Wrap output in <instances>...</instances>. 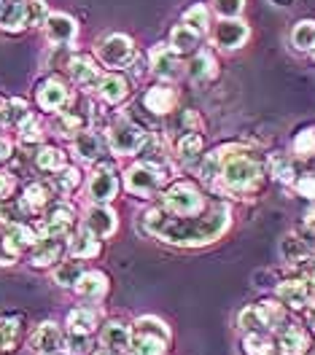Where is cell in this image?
<instances>
[{
	"label": "cell",
	"instance_id": "1",
	"mask_svg": "<svg viewBox=\"0 0 315 355\" xmlns=\"http://www.w3.org/2000/svg\"><path fill=\"white\" fill-rule=\"evenodd\" d=\"M146 232L157 234V237H164L167 243H178V245H203L216 240L229 223V210L226 207H219L213 210L207 218L203 221H191L189 216L186 218H167L162 210H151L146 218Z\"/></svg>",
	"mask_w": 315,
	"mask_h": 355
},
{
	"label": "cell",
	"instance_id": "2",
	"mask_svg": "<svg viewBox=\"0 0 315 355\" xmlns=\"http://www.w3.org/2000/svg\"><path fill=\"white\" fill-rule=\"evenodd\" d=\"M167 326L157 318H140L135 323V339L130 345L133 355H162L167 345Z\"/></svg>",
	"mask_w": 315,
	"mask_h": 355
},
{
	"label": "cell",
	"instance_id": "3",
	"mask_svg": "<svg viewBox=\"0 0 315 355\" xmlns=\"http://www.w3.org/2000/svg\"><path fill=\"white\" fill-rule=\"evenodd\" d=\"M221 175L224 180L232 186V189H237V191H243L248 186H253L256 180H259V164L253 162V159H248V156H240V154H232L229 159L224 156V167H221Z\"/></svg>",
	"mask_w": 315,
	"mask_h": 355
},
{
	"label": "cell",
	"instance_id": "4",
	"mask_svg": "<svg viewBox=\"0 0 315 355\" xmlns=\"http://www.w3.org/2000/svg\"><path fill=\"white\" fill-rule=\"evenodd\" d=\"M164 207L176 216H197L203 210V197L194 186L189 183H178L164 194Z\"/></svg>",
	"mask_w": 315,
	"mask_h": 355
},
{
	"label": "cell",
	"instance_id": "5",
	"mask_svg": "<svg viewBox=\"0 0 315 355\" xmlns=\"http://www.w3.org/2000/svg\"><path fill=\"white\" fill-rule=\"evenodd\" d=\"M108 140H111V148L119 156H127V154H135L143 143V132L137 130L135 124H130L127 119L116 121L108 132Z\"/></svg>",
	"mask_w": 315,
	"mask_h": 355
},
{
	"label": "cell",
	"instance_id": "6",
	"mask_svg": "<svg viewBox=\"0 0 315 355\" xmlns=\"http://www.w3.org/2000/svg\"><path fill=\"white\" fill-rule=\"evenodd\" d=\"M100 60L111 67H121L133 60V41L127 35H108L100 44Z\"/></svg>",
	"mask_w": 315,
	"mask_h": 355
},
{
	"label": "cell",
	"instance_id": "7",
	"mask_svg": "<svg viewBox=\"0 0 315 355\" xmlns=\"http://www.w3.org/2000/svg\"><path fill=\"white\" fill-rule=\"evenodd\" d=\"M248 38V27L237 19H224L213 30V44L221 49H240Z\"/></svg>",
	"mask_w": 315,
	"mask_h": 355
},
{
	"label": "cell",
	"instance_id": "8",
	"mask_svg": "<svg viewBox=\"0 0 315 355\" xmlns=\"http://www.w3.org/2000/svg\"><path fill=\"white\" fill-rule=\"evenodd\" d=\"M44 27H46V38L51 44H70L76 38V33H78V24L73 22L68 14H49Z\"/></svg>",
	"mask_w": 315,
	"mask_h": 355
},
{
	"label": "cell",
	"instance_id": "9",
	"mask_svg": "<svg viewBox=\"0 0 315 355\" xmlns=\"http://www.w3.org/2000/svg\"><path fill=\"white\" fill-rule=\"evenodd\" d=\"M159 186V170H154L151 164H137L133 167L130 173H127V189L133 191V194H151V191H157Z\"/></svg>",
	"mask_w": 315,
	"mask_h": 355
},
{
	"label": "cell",
	"instance_id": "10",
	"mask_svg": "<svg viewBox=\"0 0 315 355\" xmlns=\"http://www.w3.org/2000/svg\"><path fill=\"white\" fill-rule=\"evenodd\" d=\"M65 103H68V89L62 87L57 78H49V81L41 84V89H38V105L44 111H60Z\"/></svg>",
	"mask_w": 315,
	"mask_h": 355
},
{
	"label": "cell",
	"instance_id": "11",
	"mask_svg": "<svg viewBox=\"0 0 315 355\" xmlns=\"http://www.w3.org/2000/svg\"><path fill=\"white\" fill-rule=\"evenodd\" d=\"M30 345H33L35 353H44V355L57 353V350L62 347V334H60V329H57L54 323H44L38 331L33 334Z\"/></svg>",
	"mask_w": 315,
	"mask_h": 355
},
{
	"label": "cell",
	"instance_id": "12",
	"mask_svg": "<svg viewBox=\"0 0 315 355\" xmlns=\"http://www.w3.org/2000/svg\"><path fill=\"white\" fill-rule=\"evenodd\" d=\"M151 67L159 78H176L178 76V62H176V51L159 44L151 49Z\"/></svg>",
	"mask_w": 315,
	"mask_h": 355
},
{
	"label": "cell",
	"instance_id": "13",
	"mask_svg": "<svg viewBox=\"0 0 315 355\" xmlns=\"http://www.w3.org/2000/svg\"><path fill=\"white\" fill-rule=\"evenodd\" d=\"M0 27L3 30H22L27 27V0H8L0 8Z\"/></svg>",
	"mask_w": 315,
	"mask_h": 355
},
{
	"label": "cell",
	"instance_id": "14",
	"mask_svg": "<svg viewBox=\"0 0 315 355\" xmlns=\"http://www.w3.org/2000/svg\"><path fill=\"white\" fill-rule=\"evenodd\" d=\"M113 194H116V178H113L111 170H97L90 180V197L97 205H103V202L113 200Z\"/></svg>",
	"mask_w": 315,
	"mask_h": 355
},
{
	"label": "cell",
	"instance_id": "15",
	"mask_svg": "<svg viewBox=\"0 0 315 355\" xmlns=\"http://www.w3.org/2000/svg\"><path fill=\"white\" fill-rule=\"evenodd\" d=\"M103 345L108 347V350H113V353H124V350H130V345H133V334H130V329L124 326V323H108L105 329H103Z\"/></svg>",
	"mask_w": 315,
	"mask_h": 355
},
{
	"label": "cell",
	"instance_id": "16",
	"mask_svg": "<svg viewBox=\"0 0 315 355\" xmlns=\"http://www.w3.org/2000/svg\"><path fill=\"white\" fill-rule=\"evenodd\" d=\"M87 229H90L92 234H97V237H108L116 229V216H113L111 210L97 205V207H92L90 216H87Z\"/></svg>",
	"mask_w": 315,
	"mask_h": 355
},
{
	"label": "cell",
	"instance_id": "17",
	"mask_svg": "<svg viewBox=\"0 0 315 355\" xmlns=\"http://www.w3.org/2000/svg\"><path fill=\"white\" fill-rule=\"evenodd\" d=\"M307 296H310V291L305 286V280H289V283H283V286L278 288V299H280L283 304L293 307V310L305 307V304H307Z\"/></svg>",
	"mask_w": 315,
	"mask_h": 355
},
{
	"label": "cell",
	"instance_id": "18",
	"mask_svg": "<svg viewBox=\"0 0 315 355\" xmlns=\"http://www.w3.org/2000/svg\"><path fill=\"white\" fill-rule=\"evenodd\" d=\"M70 223H73V213H70L65 205H60V207H54V210L46 216L44 234L46 237H62L70 229Z\"/></svg>",
	"mask_w": 315,
	"mask_h": 355
},
{
	"label": "cell",
	"instance_id": "19",
	"mask_svg": "<svg viewBox=\"0 0 315 355\" xmlns=\"http://www.w3.org/2000/svg\"><path fill=\"white\" fill-rule=\"evenodd\" d=\"M200 35H203V33L191 30L189 24H178V27L173 30V35H170V49H173L176 54H186V51H194V49L200 46Z\"/></svg>",
	"mask_w": 315,
	"mask_h": 355
},
{
	"label": "cell",
	"instance_id": "20",
	"mask_svg": "<svg viewBox=\"0 0 315 355\" xmlns=\"http://www.w3.org/2000/svg\"><path fill=\"white\" fill-rule=\"evenodd\" d=\"M100 94H103V100H108V103H121L127 94H130V84H127V78H121V76H103L100 78Z\"/></svg>",
	"mask_w": 315,
	"mask_h": 355
},
{
	"label": "cell",
	"instance_id": "21",
	"mask_svg": "<svg viewBox=\"0 0 315 355\" xmlns=\"http://www.w3.org/2000/svg\"><path fill=\"white\" fill-rule=\"evenodd\" d=\"M62 253V243L60 237H44L35 243V250H33V264L35 266H46L51 261H57Z\"/></svg>",
	"mask_w": 315,
	"mask_h": 355
},
{
	"label": "cell",
	"instance_id": "22",
	"mask_svg": "<svg viewBox=\"0 0 315 355\" xmlns=\"http://www.w3.org/2000/svg\"><path fill=\"white\" fill-rule=\"evenodd\" d=\"M176 105V94L167 87H154L146 94V108L151 113H170Z\"/></svg>",
	"mask_w": 315,
	"mask_h": 355
},
{
	"label": "cell",
	"instance_id": "23",
	"mask_svg": "<svg viewBox=\"0 0 315 355\" xmlns=\"http://www.w3.org/2000/svg\"><path fill=\"white\" fill-rule=\"evenodd\" d=\"M97 250H100V240H97V234H92L90 229L78 232L70 243V253L78 256V259H92V256H97Z\"/></svg>",
	"mask_w": 315,
	"mask_h": 355
},
{
	"label": "cell",
	"instance_id": "24",
	"mask_svg": "<svg viewBox=\"0 0 315 355\" xmlns=\"http://www.w3.org/2000/svg\"><path fill=\"white\" fill-rule=\"evenodd\" d=\"M76 288H78L81 296H87V299H97V296L105 293L108 280H105V275H100V272H87V275H81V280H78Z\"/></svg>",
	"mask_w": 315,
	"mask_h": 355
},
{
	"label": "cell",
	"instance_id": "25",
	"mask_svg": "<svg viewBox=\"0 0 315 355\" xmlns=\"http://www.w3.org/2000/svg\"><path fill=\"white\" fill-rule=\"evenodd\" d=\"M68 70L70 76H73V81H78V84H92V81H97V67L92 60L87 57H73L68 62Z\"/></svg>",
	"mask_w": 315,
	"mask_h": 355
},
{
	"label": "cell",
	"instance_id": "26",
	"mask_svg": "<svg viewBox=\"0 0 315 355\" xmlns=\"http://www.w3.org/2000/svg\"><path fill=\"white\" fill-rule=\"evenodd\" d=\"M73 151H76L78 159L92 162V159H97V154H100V140L92 132H78L76 140H73Z\"/></svg>",
	"mask_w": 315,
	"mask_h": 355
},
{
	"label": "cell",
	"instance_id": "27",
	"mask_svg": "<svg viewBox=\"0 0 315 355\" xmlns=\"http://www.w3.org/2000/svg\"><path fill=\"white\" fill-rule=\"evenodd\" d=\"M291 44L299 49V51H310L315 49V22L313 19H305L293 27L291 33Z\"/></svg>",
	"mask_w": 315,
	"mask_h": 355
},
{
	"label": "cell",
	"instance_id": "28",
	"mask_svg": "<svg viewBox=\"0 0 315 355\" xmlns=\"http://www.w3.org/2000/svg\"><path fill=\"white\" fill-rule=\"evenodd\" d=\"M305 347H307V336L299 331V329H286V331L280 334V350L286 355H302L305 353Z\"/></svg>",
	"mask_w": 315,
	"mask_h": 355
},
{
	"label": "cell",
	"instance_id": "29",
	"mask_svg": "<svg viewBox=\"0 0 315 355\" xmlns=\"http://www.w3.org/2000/svg\"><path fill=\"white\" fill-rule=\"evenodd\" d=\"M68 326L73 334H90L97 326V312L94 310H73L68 315Z\"/></svg>",
	"mask_w": 315,
	"mask_h": 355
},
{
	"label": "cell",
	"instance_id": "30",
	"mask_svg": "<svg viewBox=\"0 0 315 355\" xmlns=\"http://www.w3.org/2000/svg\"><path fill=\"white\" fill-rule=\"evenodd\" d=\"M81 275H84V269H81L78 261H65V264L54 272V283L62 286V288H70V286H78Z\"/></svg>",
	"mask_w": 315,
	"mask_h": 355
},
{
	"label": "cell",
	"instance_id": "31",
	"mask_svg": "<svg viewBox=\"0 0 315 355\" xmlns=\"http://www.w3.org/2000/svg\"><path fill=\"white\" fill-rule=\"evenodd\" d=\"M203 151V137L200 135H183L178 143V154L180 159H186V162H191V159H197Z\"/></svg>",
	"mask_w": 315,
	"mask_h": 355
},
{
	"label": "cell",
	"instance_id": "32",
	"mask_svg": "<svg viewBox=\"0 0 315 355\" xmlns=\"http://www.w3.org/2000/svg\"><path fill=\"white\" fill-rule=\"evenodd\" d=\"M17 336H19V323L11 320V318H3L0 320V347L3 350H11L17 345Z\"/></svg>",
	"mask_w": 315,
	"mask_h": 355
},
{
	"label": "cell",
	"instance_id": "33",
	"mask_svg": "<svg viewBox=\"0 0 315 355\" xmlns=\"http://www.w3.org/2000/svg\"><path fill=\"white\" fill-rule=\"evenodd\" d=\"M189 76L191 78H210L213 76V57L210 54H197L189 62Z\"/></svg>",
	"mask_w": 315,
	"mask_h": 355
},
{
	"label": "cell",
	"instance_id": "34",
	"mask_svg": "<svg viewBox=\"0 0 315 355\" xmlns=\"http://www.w3.org/2000/svg\"><path fill=\"white\" fill-rule=\"evenodd\" d=\"M183 24H189L191 30L205 33L207 30V8L205 6H191L186 14H183Z\"/></svg>",
	"mask_w": 315,
	"mask_h": 355
},
{
	"label": "cell",
	"instance_id": "35",
	"mask_svg": "<svg viewBox=\"0 0 315 355\" xmlns=\"http://www.w3.org/2000/svg\"><path fill=\"white\" fill-rule=\"evenodd\" d=\"M35 162H38L41 170H60L62 167V151H57V148H41L38 156H35Z\"/></svg>",
	"mask_w": 315,
	"mask_h": 355
},
{
	"label": "cell",
	"instance_id": "36",
	"mask_svg": "<svg viewBox=\"0 0 315 355\" xmlns=\"http://www.w3.org/2000/svg\"><path fill=\"white\" fill-rule=\"evenodd\" d=\"M280 250H283V259L286 261H302L307 256V248L299 243L296 237H286L283 245H280Z\"/></svg>",
	"mask_w": 315,
	"mask_h": 355
},
{
	"label": "cell",
	"instance_id": "37",
	"mask_svg": "<svg viewBox=\"0 0 315 355\" xmlns=\"http://www.w3.org/2000/svg\"><path fill=\"white\" fill-rule=\"evenodd\" d=\"M49 11H46L44 0H27V27H38L46 22Z\"/></svg>",
	"mask_w": 315,
	"mask_h": 355
},
{
	"label": "cell",
	"instance_id": "38",
	"mask_svg": "<svg viewBox=\"0 0 315 355\" xmlns=\"http://www.w3.org/2000/svg\"><path fill=\"white\" fill-rule=\"evenodd\" d=\"M246 353L248 355H272V342L250 331V336L246 339Z\"/></svg>",
	"mask_w": 315,
	"mask_h": 355
},
{
	"label": "cell",
	"instance_id": "39",
	"mask_svg": "<svg viewBox=\"0 0 315 355\" xmlns=\"http://www.w3.org/2000/svg\"><path fill=\"white\" fill-rule=\"evenodd\" d=\"M293 148H296V154H299V156L315 154V127H310V130H305V132L296 135Z\"/></svg>",
	"mask_w": 315,
	"mask_h": 355
},
{
	"label": "cell",
	"instance_id": "40",
	"mask_svg": "<svg viewBox=\"0 0 315 355\" xmlns=\"http://www.w3.org/2000/svg\"><path fill=\"white\" fill-rule=\"evenodd\" d=\"M240 326H243V329H248V331H259V329H264V318H262L259 307H256V310H243V312H240Z\"/></svg>",
	"mask_w": 315,
	"mask_h": 355
},
{
	"label": "cell",
	"instance_id": "41",
	"mask_svg": "<svg viewBox=\"0 0 315 355\" xmlns=\"http://www.w3.org/2000/svg\"><path fill=\"white\" fill-rule=\"evenodd\" d=\"M6 119L8 121H14V124H22L30 119V113H27V105H24L22 100H11L8 105H6Z\"/></svg>",
	"mask_w": 315,
	"mask_h": 355
},
{
	"label": "cell",
	"instance_id": "42",
	"mask_svg": "<svg viewBox=\"0 0 315 355\" xmlns=\"http://www.w3.org/2000/svg\"><path fill=\"white\" fill-rule=\"evenodd\" d=\"M46 200H49V191H46V186H41V183H33V186H27V191H24V202H27V205H33V207H41V205H46Z\"/></svg>",
	"mask_w": 315,
	"mask_h": 355
},
{
	"label": "cell",
	"instance_id": "43",
	"mask_svg": "<svg viewBox=\"0 0 315 355\" xmlns=\"http://www.w3.org/2000/svg\"><path fill=\"white\" fill-rule=\"evenodd\" d=\"M213 8L224 17V19H232L243 11V0H213Z\"/></svg>",
	"mask_w": 315,
	"mask_h": 355
},
{
	"label": "cell",
	"instance_id": "44",
	"mask_svg": "<svg viewBox=\"0 0 315 355\" xmlns=\"http://www.w3.org/2000/svg\"><path fill=\"white\" fill-rule=\"evenodd\" d=\"M272 175H278L280 180H293V170L286 156H272Z\"/></svg>",
	"mask_w": 315,
	"mask_h": 355
},
{
	"label": "cell",
	"instance_id": "45",
	"mask_svg": "<svg viewBox=\"0 0 315 355\" xmlns=\"http://www.w3.org/2000/svg\"><path fill=\"white\" fill-rule=\"evenodd\" d=\"M57 130H60L62 135H78L81 132V119H78V116H73V113H65V116H60Z\"/></svg>",
	"mask_w": 315,
	"mask_h": 355
},
{
	"label": "cell",
	"instance_id": "46",
	"mask_svg": "<svg viewBox=\"0 0 315 355\" xmlns=\"http://www.w3.org/2000/svg\"><path fill=\"white\" fill-rule=\"evenodd\" d=\"M259 312H262V318H264V326H278V323L283 320L280 307H278V304H272V302H264V304L259 307Z\"/></svg>",
	"mask_w": 315,
	"mask_h": 355
},
{
	"label": "cell",
	"instance_id": "47",
	"mask_svg": "<svg viewBox=\"0 0 315 355\" xmlns=\"http://www.w3.org/2000/svg\"><path fill=\"white\" fill-rule=\"evenodd\" d=\"M76 183H78V170H73V167L62 170V173L57 175V186H60L62 191H70V189H73Z\"/></svg>",
	"mask_w": 315,
	"mask_h": 355
},
{
	"label": "cell",
	"instance_id": "48",
	"mask_svg": "<svg viewBox=\"0 0 315 355\" xmlns=\"http://www.w3.org/2000/svg\"><path fill=\"white\" fill-rule=\"evenodd\" d=\"M296 189H299V194H302V197H310V200H315V175L299 178Z\"/></svg>",
	"mask_w": 315,
	"mask_h": 355
},
{
	"label": "cell",
	"instance_id": "49",
	"mask_svg": "<svg viewBox=\"0 0 315 355\" xmlns=\"http://www.w3.org/2000/svg\"><path fill=\"white\" fill-rule=\"evenodd\" d=\"M84 347H87V334H73L70 336V353L73 355L84 353Z\"/></svg>",
	"mask_w": 315,
	"mask_h": 355
},
{
	"label": "cell",
	"instance_id": "50",
	"mask_svg": "<svg viewBox=\"0 0 315 355\" xmlns=\"http://www.w3.org/2000/svg\"><path fill=\"white\" fill-rule=\"evenodd\" d=\"M11 189H14V180L6 175V173H0V197H8Z\"/></svg>",
	"mask_w": 315,
	"mask_h": 355
},
{
	"label": "cell",
	"instance_id": "51",
	"mask_svg": "<svg viewBox=\"0 0 315 355\" xmlns=\"http://www.w3.org/2000/svg\"><path fill=\"white\" fill-rule=\"evenodd\" d=\"M8 151H11V146H8V140H3V137H0V162H3L6 156H8Z\"/></svg>",
	"mask_w": 315,
	"mask_h": 355
},
{
	"label": "cell",
	"instance_id": "52",
	"mask_svg": "<svg viewBox=\"0 0 315 355\" xmlns=\"http://www.w3.org/2000/svg\"><path fill=\"white\" fill-rule=\"evenodd\" d=\"M94 355H116V353H113V350H108V347H103V350H97Z\"/></svg>",
	"mask_w": 315,
	"mask_h": 355
},
{
	"label": "cell",
	"instance_id": "53",
	"mask_svg": "<svg viewBox=\"0 0 315 355\" xmlns=\"http://www.w3.org/2000/svg\"><path fill=\"white\" fill-rule=\"evenodd\" d=\"M3 108H6V105H3V103H0V124H3V121H6V111H3Z\"/></svg>",
	"mask_w": 315,
	"mask_h": 355
},
{
	"label": "cell",
	"instance_id": "54",
	"mask_svg": "<svg viewBox=\"0 0 315 355\" xmlns=\"http://www.w3.org/2000/svg\"><path fill=\"white\" fill-rule=\"evenodd\" d=\"M310 326H313V329H315V307H313V310H310Z\"/></svg>",
	"mask_w": 315,
	"mask_h": 355
},
{
	"label": "cell",
	"instance_id": "55",
	"mask_svg": "<svg viewBox=\"0 0 315 355\" xmlns=\"http://www.w3.org/2000/svg\"><path fill=\"white\" fill-rule=\"evenodd\" d=\"M310 283H313V291H315V272L310 275Z\"/></svg>",
	"mask_w": 315,
	"mask_h": 355
},
{
	"label": "cell",
	"instance_id": "56",
	"mask_svg": "<svg viewBox=\"0 0 315 355\" xmlns=\"http://www.w3.org/2000/svg\"><path fill=\"white\" fill-rule=\"evenodd\" d=\"M0 8H3V0H0Z\"/></svg>",
	"mask_w": 315,
	"mask_h": 355
},
{
	"label": "cell",
	"instance_id": "57",
	"mask_svg": "<svg viewBox=\"0 0 315 355\" xmlns=\"http://www.w3.org/2000/svg\"><path fill=\"white\" fill-rule=\"evenodd\" d=\"M3 3H8V0H3Z\"/></svg>",
	"mask_w": 315,
	"mask_h": 355
},
{
	"label": "cell",
	"instance_id": "58",
	"mask_svg": "<svg viewBox=\"0 0 315 355\" xmlns=\"http://www.w3.org/2000/svg\"><path fill=\"white\" fill-rule=\"evenodd\" d=\"M313 54H315V49H313Z\"/></svg>",
	"mask_w": 315,
	"mask_h": 355
}]
</instances>
